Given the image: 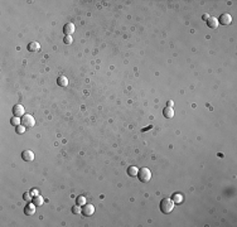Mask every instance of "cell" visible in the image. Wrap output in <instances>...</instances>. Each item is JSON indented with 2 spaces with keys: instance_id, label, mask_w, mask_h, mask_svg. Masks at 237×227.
Returning a JSON list of instances; mask_svg holds the SVG:
<instances>
[{
  "instance_id": "24",
  "label": "cell",
  "mask_w": 237,
  "mask_h": 227,
  "mask_svg": "<svg viewBox=\"0 0 237 227\" xmlns=\"http://www.w3.org/2000/svg\"><path fill=\"white\" fill-rule=\"evenodd\" d=\"M173 105H174V102H173V101H170V100H169V101H168V105H167V106H169V107H173Z\"/></svg>"
},
{
  "instance_id": "3",
  "label": "cell",
  "mask_w": 237,
  "mask_h": 227,
  "mask_svg": "<svg viewBox=\"0 0 237 227\" xmlns=\"http://www.w3.org/2000/svg\"><path fill=\"white\" fill-rule=\"evenodd\" d=\"M22 125H24L25 127H33L35 125V120H34V118L32 115L25 114L22 118Z\"/></svg>"
},
{
  "instance_id": "25",
  "label": "cell",
  "mask_w": 237,
  "mask_h": 227,
  "mask_svg": "<svg viewBox=\"0 0 237 227\" xmlns=\"http://www.w3.org/2000/svg\"><path fill=\"white\" fill-rule=\"evenodd\" d=\"M208 18H209V15H208V14H204V15H203V20H207Z\"/></svg>"
},
{
  "instance_id": "23",
  "label": "cell",
  "mask_w": 237,
  "mask_h": 227,
  "mask_svg": "<svg viewBox=\"0 0 237 227\" xmlns=\"http://www.w3.org/2000/svg\"><path fill=\"white\" fill-rule=\"evenodd\" d=\"M30 193H32V196H33V197H35V196H38V194H39L37 189H32V191H30Z\"/></svg>"
},
{
  "instance_id": "15",
  "label": "cell",
  "mask_w": 237,
  "mask_h": 227,
  "mask_svg": "<svg viewBox=\"0 0 237 227\" xmlns=\"http://www.w3.org/2000/svg\"><path fill=\"white\" fill-rule=\"evenodd\" d=\"M138 173H139V169L135 167V165H131V167L127 168V174L130 177H138Z\"/></svg>"
},
{
  "instance_id": "8",
  "label": "cell",
  "mask_w": 237,
  "mask_h": 227,
  "mask_svg": "<svg viewBox=\"0 0 237 227\" xmlns=\"http://www.w3.org/2000/svg\"><path fill=\"white\" fill-rule=\"evenodd\" d=\"M35 206L34 203H30V202H27L25 207H24V213L27 214V216H32V214L35 213Z\"/></svg>"
},
{
  "instance_id": "13",
  "label": "cell",
  "mask_w": 237,
  "mask_h": 227,
  "mask_svg": "<svg viewBox=\"0 0 237 227\" xmlns=\"http://www.w3.org/2000/svg\"><path fill=\"white\" fill-rule=\"evenodd\" d=\"M172 199H173V202H174L175 205H180L182 202H183L184 197H183V194H182V193L177 192V193H174V194L172 196Z\"/></svg>"
},
{
  "instance_id": "18",
  "label": "cell",
  "mask_w": 237,
  "mask_h": 227,
  "mask_svg": "<svg viewBox=\"0 0 237 227\" xmlns=\"http://www.w3.org/2000/svg\"><path fill=\"white\" fill-rule=\"evenodd\" d=\"M10 124L13 125V126H19L20 124H22V119L20 118H16V116H13V118L10 119Z\"/></svg>"
},
{
  "instance_id": "20",
  "label": "cell",
  "mask_w": 237,
  "mask_h": 227,
  "mask_svg": "<svg viewBox=\"0 0 237 227\" xmlns=\"http://www.w3.org/2000/svg\"><path fill=\"white\" fill-rule=\"evenodd\" d=\"M25 130H27V127L24 126V125H19V126H16L15 127V131H16V134H24L25 133Z\"/></svg>"
},
{
  "instance_id": "12",
  "label": "cell",
  "mask_w": 237,
  "mask_h": 227,
  "mask_svg": "<svg viewBox=\"0 0 237 227\" xmlns=\"http://www.w3.org/2000/svg\"><path fill=\"white\" fill-rule=\"evenodd\" d=\"M163 115H164V118H165V119H172V118H174V110H173V107H169V106L164 107Z\"/></svg>"
},
{
  "instance_id": "14",
  "label": "cell",
  "mask_w": 237,
  "mask_h": 227,
  "mask_svg": "<svg viewBox=\"0 0 237 227\" xmlns=\"http://www.w3.org/2000/svg\"><path fill=\"white\" fill-rule=\"evenodd\" d=\"M57 83L61 86V87H67L68 86V78L66 76H59L57 78Z\"/></svg>"
},
{
  "instance_id": "6",
  "label": "cell",
  "mask_w": 237,
  "mask_h": 227,
  "mask_svg": "<svg viewBox=\"0 0 237 227\" xmlns=\"http://www.w3.org/2000/svg\"><path fill=\"white\" fill-rule=\"evenodd\" d=\"M95 213V206L93 205H84V206H82V214L83 216H86V217H88V216H92V214Z\"/></svg>"
},
{
  "instance_id": "4",
  "label": "cell",
  "mask_w": 237,
  "mask_h": 227,
  "mask_svg": "<svg viewBox=\"0 0 237 227\" xmlns=\"http://www.w3.org/2000/svg\"><path fill=\"white\" fill-rule=\"evenodd\" d=\"M24 115H25V110H24L23 105L16 103V105L13 106V116H16V118H23Z\"/></svg>"
},
{
  "instance_id": "7",
  "label": "cell",
  "mask_w": 237,
  "mask_h": 227,
  "mask_svg": "<svg viewBox=\"0 0 237 227\" xmlns=\"http://www.w3.org/2000/svg\"><path fill=\"white\" fill-rule=\"evenodd\" d=\"M75 30H76V27H75L73 23H66L64 25H63V33H64V35H72V34L75 33Z\"/></svg>"
},
{
  "instance_id": "16",
  "label": "cell",
  "mask_w": 237,
  "mask_h": 227,
  "mask_svg": "<svg viewBox=\"0 0 237 227\" xmlns=\"http://www.w3.org/2000/svg\"><path fill=\"white\" fill-rule=\"evenodd\" d=\"M33 203H34L35 206H42V205L44 203V198L42 197L40 194L35 196V197H33Z\"/></svg>"
},
{
  "instance_id": "19",
  "label": "cell",
  "mask_w": 237,
  "mask_h": 227,
  "mask_svg": "<svg viewBox=\"0 0 237 227\" xmlns=\"http://www.w3.org/2000/svg\"><path fill=\"white\" fill-rule=\"evenodd\" d=\"M72 213H73V214H80V213H82V208H81V206L76 205V206L72 207Z\"/></svg>"
},
{
  "instance_id": "10",
  "label": "cell",
  "mask_w": 237,
  "mask_h": 227,
  "mask_svg": "<svg viewBox=\"0 0 237 227\" xmlns=\"http://www.w3.org/2000/svg\"><path fill=\"white\" fill-rule=\"evenodd\" d=\"M27 49H28L29 52H32V53L38 52V51L40 49V44H39L38 42H30L29 44L27 46Z\"/></svg>"
},
{
  "instance_id": "21",
  "label": "cell",
  "mask_w": 237,
  "mask_h": 227,
  "mask_svg": "<svg viewBox=\"0 0 237 227\" xmlns=\"http://www.w3.org/2000/svg\"><path fill=\"white\" fill-rule=\"evenodd\" d=\"M63 43H64V44H72V43H73V38H72V35H64Z\"/></svg>"
},
{
  "instance_id": "9",
  "label": "cell",
  "mask_w": 237,
  "mask_h": 227,
  "mask_svg": "<svg viewBox=\"0 0 237 227\" xmlns=\"http://www.w3.org/2000/svg\"><path fill=\"white\" fill-rule=\"evenodd\" d=\"M22 159L24 162H33L34 160V153L32 150H24L22 153Z\"/></svg>"
},
{
  "instance_id": "2",
  "label": "cell",
  "mask_w": 237,
  "mask_h": 227,
  "mask_svg": "<svg viewBox=\"0 0 237 227\" xmlns=\"http://www.w3.org/2000/svg\"><path fill=\"white\" fill-rule=\"evenodd\" d=\"M138 178L141 183H148L151 179V172L148 168H140L138 173Z\"/></svg>"
},
{
  "instance_id": "5",
  "label": "cell",
  "mask_w": 237,
  "mask_h": 227,
  "mask_svg": "<svg viewBox=\"0 0 237 227\" xmlns=\"http://www.w3.org/2000/svg\"><path fill=\"white\" fill-rule=\"evenodd\" d=\"M232 23V16L228 13H223L220 15V19H218V24H222V25H230Z\"/></svg>"
},
{
  "instance_id": "22",
  "label": "cell",
  "mask_w": 237,
  "mask_h": 227,
  "mask_svg": "<svg viewBox=\"0 0 237 227\" xmlns=\"http://www.w3.org/2000/svg\"><path fill=\"white\" fill-rule=\"evenodd\" d=\"M32 197H33V196H32V193H30V192H25V193L23 194V199L25 201V202H30V201H32Z\"/></svg>"
},
{
  "instance_id": "1",
  "label": "cell",
  "mask_w": 237,
  "mask_h": 227,
  "mask_svg": "<svg viewBox=\"0 0 237 227\" xmlns=\"http://www.w3.org/2000/svg\"><path fill=\"white\" fill-rule=\"evenodd\" d=\"M160 211L164 213V214H168V213H170L172 211H173V208H174V206H175V203L173 202V199L172 198H163L161 201H160Z\"/></svg>"
},
{
  "instance_id": "17",
  "label": "cell",
  "mask_w": 237,
  "mask_h": 227,
  "mask_svg": "<svg viewBox=\"0 0 237 227\" xmlns=\"http://www.w3.org/2000/svg\"><path fill=\"white\" fill-rule=\"evenodd\" d=\"M87 203V201H86V197L84 196H78V197L76 198V205H78V206H84Z\"/></svg>"
},
{
  "instance_id": "11",
  "label": "cell",
  "mask_w": 237,
  "mask_h": 227,
  "mask_svg": "<svg viewBox=\"0 0 237 227\" xmlns=\"http://www.w3.org/2000/svg\"><path fill=\"white\" fill-rule=\"evenodd\" d=\"M207 25L209 27V28H212V29H216V28H218V19L217 18H215V16H209L208 19H207Z\"/></svg>"
}]
</instances>
